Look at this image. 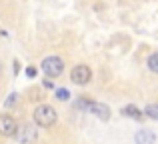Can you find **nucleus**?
I'll return each instance as SVG.
<instances>
[{
    "label": "nucleus",
    "instance_id": "obj_7",
    "mask_svg": "<svg viewBox=\"0 0 158 144\" xmlns=\"http://www.w3.org/2000/svg\"><path fill=\"white\" fill-rule=\"evenodd\" d=\"M134 140H136V144H154L156 136L150 132V130H140V132H136Z\"/></svg>",
    "mask_w": 158,
    "mask_h": 144
},
{
    "label": "nucleus",
    "instance_id": "obj_6",
    "mask_svg": "<svg viewBox=\"0 0 158 144\" xmlns=\"http://www.w3.org/2000/svg\"><path fill=\"white\" fill-rule=\"evenodd\" d=\"M88 112H92V114H96L98 118H100V120H108V118H110V108H108L106 104H102V102H92L90 100L88 102Z\"/></svg>",
    "mask_w": 158,
    "mask_h": 144
},
{
    "label": "nucleus",
    "instance_id": "obj_4",
    "mask_svg": "<svg viewBox=\"0 0 158 144\" xmlns=\"http://www.w3.org/2000/svg\"><path fill=\"white\" fill-rule=\"evenodd\" d=\"M18 124L10 114H0V134L2 136H16Z\"/></svg>",
    "mask_w": 158,
    "mask_h": 144
},
{
    "label": "nucleus",
    "instance_id": "obj_14",
    "mask_svg": "<svg viewBox=\"0 0 158 144\" xmlns=\"http://www.w3.org/2000/svg\"><path fill=\"white\" fill-rule=\"evenodd\" d=\"M44 86H46V88H54V82L52 80H44Z\"/></svg>",
    "mask_w": 158,
    "mask_h": 144
},
{
    "label": "nucleus",
    "instance_id": "obj_2",
    "mask_svg": "<svg viewBox=\"0 0 158 144\" xmlns=\"http://www.w3.org/2000/svg\"><path fill=\"white\" fill-rule=\"evenodd\" d=\"M42 70L48 78H56L64 70V62H62V58H58V56H48V58L42 60Z\"/></svg>",
    "mask_w": 158,
    "mask_h": 144
},
{
    "label": "nucleus",
    "instance_id": "obj_9",
    "mask_svg": "<svg viewBox=\"0 0 158 144\" xmlns=\"http://www.w3.org/2000/svg\"><path fill=\"white\" fill-rule=\"evenodd\" d=\"M144 114L148 118H152V120H158V104H148L144 108Z\"/></svg>",
    "mask_w": 158,
    "mask_h": 144
},
{
    "label": "nucleus",
    "instance_id": "obj_12",
    "mask_svg": "<svg viewBox=\"0 0 158 144\" xmlns=\"http://www.w3.org/2000/svg\"><path fill=\"white\" fill-rule=\"evenodd\" d=\"M16 100H18V94H10V98L6 100V106H12V104H14Z\"/></svg>",
    "mask_w": 158,
    "mask_h": 144
},
{
    "label": "nucleus",
    "instance_id": "obj_10",
    "mask_svg": "<svg viewBox=\"0 0 158 144\" xmlns=\"http://www.w3.org/2000/svg\"><path fill=\"white\" fill-rule=\"evenodd\" d=\"M148 68H150L154 74H158V52H154V54H150L148 56Z\"/></svg>",
    "mask_w": 158,
    "mask_h": 144
},
{
    "label": "nucleus",
    "instance_id": "obj_11",
    "mask_svg": "<svg viewBox=\"0 0 158 144\" xmlns=\"http://www.w3.org/2000/svg\"><path fill=\"white\" fill-rule=\"evenodd\" d=\"M56 98H58V100H68V98H70V92L66 88H58L56 90Z\"/></svg>",
    "mask_w": 158,
    "mask_h": 144
},
{
    "label": "nucleus",
    "instance_id": "obj_1",
    "mask_svg": "<svg viewBox=\"0 0 158 144\" xmlns=\"http://www.w3.org/2000/svg\"><path fill=\"white\" fill-rule=\"evenodd\" d=\"M34 122L38 126H44V128L52 126L54 122H56V110H54L50 104H40L38 108L34 110Z\"/></svg>",
    "mask_w": 158,
    "mask_h": 144
},
{
    "label": "nucleus",
    "instance_id": "obj_5",
    "mask_svg": "<svg viewBox=\"0 0 158 144\" xmlns=\"http://www.w3.org/2000/svg\"><path fill=\"white\" fill-rule=\"evenodd\" d=\"M36 138V128L32 124H24L18 126V132H16V140L20 144H30Z\"/></svg>",
    "mask_w": 158,
    "mask_h": 144
},
{
    "label": "nucleus",
    "instance_id": "obj_15",
    "mask_svg": "<svg viewBox=\"0 0 158 144\" xmlns=\"http://www.w3.org/2000/svg\"><path fill=\"white\" fill-rule=\"evenodd\" d=\"M18 70H20V64H18V62H14V74H18Z\"/></svg>",
    "mask_w": 158,
    "mask_h": 144
},
{
    "label": "nucleus",
    "instance_id": "obj_8",
    "mask_svg": "<svg viewBox=\"0 0 158 144\" xmlns=\"http://www.w3.org/2000/svg\"><path fill=\"white\" fill-rule=\"evenodd\" d=\"M122 114H124V116L134 118V120H140V118H142V112H140V110L136 108V106H132V104L124 106V108H122Z\"/></svg>",
    "mask_w": 158,
    "mask_h": 144
},
{
    "label": "nucleus",
    "instance_id": "obj_3",
    "mask_svg": "<svg viewBox=\"0 0 158 144\" xmlns=\"http://www.w3.org/2000/svg\"><path fill=\"white\" fill-rule=\"evenodd\" d=\"M90 78H92V72H90V68L86 66V64H78V66H74L72 72H70V80H72L74 84H88Z\"/></svg>",
    "mask_w": 158,
    "mask_h": 144
},
{
    "label": "nucleus",
    "instance_id": "obj_13",
    "mask_svg": "<svg viewBox=\"0 0 158 144\" xmlns=\"http://www.w3.org/2000/svg\"><path fill=\"white\" fill-rule=\"evenodd\" d=\"M26 76L34 78V76H36V68H34V66H28V68H26Z\"/></svg>",
    "mask_w": 158,
    "mask_h": 144
},
{
    "label": "nucleus",
    "instance_id": "obj_16",
    "mask_svg": "<svg viewBox=\"0 0 158 144\" xmlns=\"http://www.w3.org/2000/svg\"><path fill=\"white\" fill-rule=\"evenodd\" d=\"M0 72H2V64H0Z\"/></svg>",
    "mask_w": 158,
    "mask_h": 144
}]
</instances>
